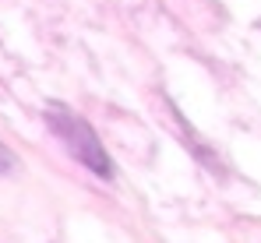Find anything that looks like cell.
Here are the masks:
<instances>
[{
  "label": "cell",
  "instance_id": "obj_1",
  "mask_svg": "<svg viewBox=\"0 0 261 243\" xmlns=\"http://www.w3.org/2000/svg\"><path fill=\"white\" fill-rule=\"evenodd\" d=\"M46 127L64 141V148L74 155V159L88 166L95 176H102V180H113L117 176V166L110 159V152L102 148V141H99V134L92 130V123L85 117H78L74 110H67V106H60V102H49L46 106Z\"/></svg>",
  "mask_w": 261,
  "mask_h": 243
},
{
  "label": "cell",
  "instance_id": "obj_2",
  "mask_svg": "<svg viewBox=\"0 0 261 243\" xmlns=\"http://www.w3.org/2000/svg\"><path fill=\"white\" fill-rule=\"evenodd\" d=\"M14 166H18V155L7 148V145H0V176H7V173H14Z\"/></svg>",
  "mask_w": 261,
  "mask_h": 243
}]
</instances>
